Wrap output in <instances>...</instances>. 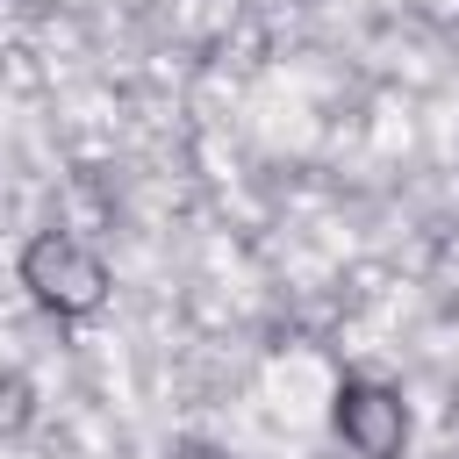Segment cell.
<instances>
[{"label": "cell", "instance_id": "obj_2", "mask_svg": "<svg viewBox=\"0 0 459 459\" xmlns=\"http://www.w3.org/2000/svg\"><path fill=\"white\" fill-rule=\"evenodd\" d=\"M29 280H36V294L57 301V308H93V301H100V265H93L72 237H43V244L29 251Z\"/></svg>", "mask_w": 459, "mask_h": 459}, {"label": "cell", "instance_id": "obj_1", "mask_svg": "<svg viewBox=\"0 0 459 459\" xmlns=\"http://www.w3.org/2000/svg\"><path fill=\"white\" fill-rule=\"evenodd\" d=\"M337 430H344L351 452H366V459H394L409 416H402V402H394L387 387H344V394H337Z\"/></svg>", "mask_w": 459, "mask_h": 459}]
</instances>
